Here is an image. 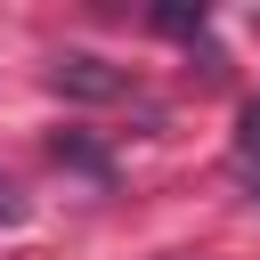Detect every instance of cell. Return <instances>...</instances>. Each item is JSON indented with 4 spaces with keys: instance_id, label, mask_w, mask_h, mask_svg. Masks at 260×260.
<instances>
[{
    "instance_id": "cell-1",
    "label": "cell",
    "mask_w": 260,
    "mask_h": 260,
    "mask_svg": "<svg viewBox=\"0 0 260 260\" xmlns=\"http://www.w3.org/2000/svg\"><path fill=\"white\" fill-rule=\"evenodd\" d=\"M49 81H57L65 98H89V106H98V98H130V73L106 65V57H57Z\"/></svg>"
},
{
    "instance_id": "cell-2",
    "label": "cell",
    "mask_w": 260,
    "mask_h": 260,
    "mask_svg": "<svg viewBox=\"0 0 260 260\" xmlns=\"http://www.w3.org/2000/svg\"><path fill=\"white\" fill-rule=\"evenodd\" d=\"M236 154L260 162V98H244V114H236Z\"/></svg>"
},
{
    "instance_id": "cell-3",
    "label": "cell",
    "mask_w": 260,
    "mask_h": 260,
    "mask_svg": "<svg viewBox=\"0 0 260 260\" xmlns=\"http://www.w3.org/2000/svg\"><path fill=\"white\" fill-rule=\"evenodd\" d=\"M154 32H179V41H195V32H203V8H154Z\"/></svg>"
},
{
    "instance_id": "cell-4",
    "label": "cell",
    "mask_w": 260,
    "mask_h": 260,
    "mask_svg": "<svg viewBox=\"0 0 260 260\" xmlns=\"http://www.w3.org/2000/svg\"><path fill=\"white\" fill-rule=\"evenodd\" d=\"M57 162H81V171H98V179H106V154H98L89 138H57Z\"/></svg>"
},
{
    "instance_id": "cell-5",
    "label": "cell",
    "mask_w": 260,
    "mask_h": 260,
    "mask_svg": "<svg viewBox=\"0 0 260 260\" xmlns=\"http://www.w3.org/2000/svg\"><path fill=\"white\" fill-rule=\"evenodd\" d=\"M252 203H260V195H252Z\"/></svg>"
},
{
    "instance_id": "cell-6",
    "label": "cell",
    "mask_w": 260,
    "mask_h": 260,
    "mask_svg": "<svg viewBox=\"0 0 260 260\" xmlns=\"http://www.w3.org/2000/svg\"><path fill=\"white\" fill-rule=\"evenodd\" d=\"M0 195H8V187H0Z\"/></svg>"
}]
</instances>
